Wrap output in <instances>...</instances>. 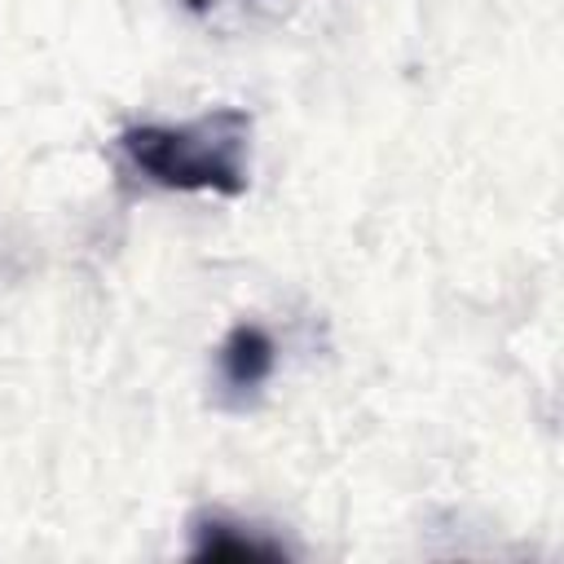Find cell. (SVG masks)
Instances as JSON below:
<instances>
[{
	"label": "cell",
	"mask_w": 564,
	"mask_h": 564,
	"mask_svg": "<svg viewBox=\"0 0 564 564\" xmlns=\"http://www.w3.org/2000/svg\"><path fill=\"white\" fill-rule=\"evenodd\" d=\"M119 150L163 189L238 198L251 181V115L216 106L185 123H132L119 132Z\"/></svg>",
	"instance_id": "obj_1"
},
{
	"label": "cell",
	"mask_w": 564,
	"mask_h": 564,
	"mask_svg": "<svg viewBox=\"0 0 564 564\" xmlns=\"http://www.w3.org/2000/svg\"><path fill=\"white\" fill-rule=\"evenodd\" d=\"M273 361H278L273 339H269L260 326H251V322L234 326V330L225 335V344H220V379H225V388H234V392L260 388V383L273 375Z\"/></svg>",
	"instance_id": "obj_2"
},
{
	"label": "cell",
	"mask_w": 564,
	"mask_h": 564,
	"mask_svg": "<svg viewBox=\"0 0 564 564\" xmlns=\"http://www.w3.org/2000/svg\"><path fill=\"white\" fill-rule=\"evenodd\" d=\"M194 546L189 555L194 560H207V555H238V560H286V546L256 533L251 524H238V520H225V516H198L194 524Z\"/></svg>",
	"instance_id": "obj_3"
}]
</instances>
